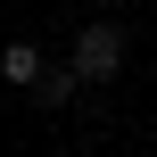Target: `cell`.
Listing matches in <instances>:
<instances>
[{
	"mask_svg": "<svg viewBox=\"0 0 157 157\" xmlns=\"http://www.w3.org/2000/svg\"><path fill=\"white\" fill-rule=\"evenodd\" d=\"M75 91H83V75H75V58H66V66H50V75L33 83V99H41V108H75Z\"/></svg>",
	"mask_w": 157,
	"mask_h": 157,
	"instance_id": "obj_3",
	"label": "cell"
},
{
	"mask_svg": "<svg viewBox=\"0 0 157 157\" xmlns=\"http://www.w3.org/2000/svg\"><path fill=\"white\" fill-rule=\"evenodd\" d=\"M41 75H50V58H41L33 41H8V50H0V83H8V91H33Z\"/></svg>",
	"mask_w": 157,
	"mask_h": 157,
	"instance_id": "obj_2",
	"label": "cell"
},
{
	"mask_svg": "<svg viewBox=\"0 0 157 157\" xmlns=\"http://www.w3.org/2000/svg\"><path fill=\"white\" fill-rule=\"evenodd\" d=\"M124 50H132V33H124L116 17H91V25L75 33V50H66V58H75V75H83V83H116V75H124Z\"/></svg>",
	"mask_w": 157,
	"mask_h": 157,
	"instance_id": "obj_1",
	"label": "cell"
}]
</instances>
